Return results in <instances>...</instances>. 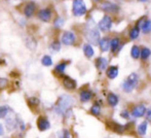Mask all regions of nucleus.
I'll return each instance as SVG.
<instances>
[{"label":"nucleus","instance_id":"7ed1b4c3","mask_svg":"<svg viewBox=\"0 0 151 138\" xmlns=\"http://www.w3.org/2000/svg\"><path fill=\"white\" fill-rule=\"evenodd\" d=\"M38 10V4L34 0H28L23 5V16L25 19H32Z\"/></svg>","mask_w":151,"mask_h":138},{"label":"nucleus","instance_id":"b1692460","mask_svg":"<svg viewBox=\"0 0 151 138\" xmlns=\"http://www.w3.org/2000/svg\"><path fill=\"white\" fill-rule=\"evenodd\" d=\"M41 63L43 66L45 67H50L52 65V59L50 56H48V55H45V56H43L41 58Z\"/></svg>","mask_w":151,"mask_h":138},{"label":"nucleus","instance_id":"f8f14e48","mask_svg":"<svg viewBox=\"0 0 151 138\" xmlns=\"http://www.w3.org/2000/svg\"><path fill=\"white\" fill-rule=\"evenodd\" d=\"M146 112V107L144 104H139V105H136L135 107L132 110V116H135V118H141L145 114Z\"/></svg>","mask_w":151,"mask_h":138},{"label":"nucleus","instance_id":"cd10ccee","mask_svg":"<svg viewBox=\"0 0 151 138\" xmlns=\"http://www.w3.org/2000/svg\"><path fill=\"white\" fill-rule=\"evenodd\" d=\"M66 67H67V62H61V63H59V64L56 66V68H55V71H56L57 73H59V74H62V73H64Z\"/></svg>","mask_w":151,"mask_h":138},{"label":"nucleus","instance_id":"e433bc0d","mask_svg":"<svg viewBox=\"0 0 151 138\" xmlns=\"http://www.w3.org/2000/svg\"><path fill=\"white\" fill-rule=\"evenodd\" d=\"M121 116H123V118H129V112H127V111H122V112H121Z\"/></svg>","mask_w":151,"mask_h":138},{"label":"nucleus","instance_id":"4c0bfd02","mask_svg":"<svg viewBox=\"0 0 151 138\" xmlns=\"http://www.w3.org/2000/svg\"><path fill=\"white\" fill-rule=\"evenodd\" d=\"M4 134V129H3V126H2L1 124H0V136H2V135Z\"/></svg>","mask_w":151,"mask_h":138},{"label":"nucleus","instance_id":"6ab92c4d","mask_svg":"<svg viewBox=\"0 0 151 138\" xmlns=\"http://www.w3.org/2000/svg\"><path fill=\"white\" fill-rule=\"evenodd\" d=\"M106 74H107V76L110 78V79H113V78H115L116 76L118 75L117 66H110L109 68L107 69V71H106Z\"/></svg>","mask_w":151,"mask_h":138},{"label":"nucleus","instance_id":"412c9836","mask_svg":"<svg viewBox=\"0 0 151 138\" xmlns=\"http://www.w3.org/2000/svg\"><path fill=\"white\" fill-rule=\"evenodd\" d=\"M79 97H80L81 102H88V101H90L91 98V93L88 90H83L80 92Z\"/></svg>","mask_w":151,"mask_h":138},{"label":"nucleus","instance_id":"ea45409f","mask_svg":"<svg viewBox=\"0 0 151 138\" xmlns=\"http://www.w3.org/2000/svg\"><path fill=\"white\" fill-rule=\"evenodd\" d=\"M93 2H99V1H101V0H93Z\"/></svg>","mask_w":151,"mask_h":138},{"label":"nucleus","instance_id":"bb28decb","mask_svg":"<svg viewBox=\"0 0 151 138\" xmlns=\"http://www.w3.org/2000/svg\"><path fill=\"white\" fill-rule=\"evenodd\" d=\"M138 133L140 135H145L147 132V122H143L138 126Z\"/></svg>","mask_w":151,"mask_h":138},{"label":"nucleus","instance_id":"aec40b11","mask_svg":"<svg viewBox=\"0 0 151 138\" xmlns=\"http://www.w3.org/2000/svg\"><path fill=\"white\" fill-rule=\"evenodd\" d=\"M83 53L86 55V58H91L95 55V51H93V46L91 43H86L83 46Z\"/></svg>","mask_w":151,"mask_h":138},{"label":"nucleus","instance_id":"4be33fe9","mask_svg":"<svg viewBox=\"0 0 151 138\" xmlns=\"http://www.w3.org/2000/svg\"><path fill=\"white\" fill-rule=\"evenodd\" d=\"M107 101L110 106H116L118 103V97L115 94H113V93H110L107 97Z\"/></svg>","mask_w":151,"mask_h":138},{"label":"nucleus","instance_id":"0eeeda50","mask_svg":"<svg viewBox=\"0 0 151 138\" xmlns=\"http://www.w3.org/2000/svg\"><path fill=\"white\" fill-rule=\"evenodd\" d=\"M76 41V35L73 31L66 30L61 35V43L64 46H73Z\"/></svg>","mask_w":151,"mask_h":138},{"label":"nucleus","instance_id":"9b49d317","mask_svg":"<svg viewBox=\"0 0 151 138\" xmlns=\"http://www.w3.org/2000/svg\"><path fill=\"white\" fill-rule=\"evenodd\" d=\"M37 127L39 129V131H46L50 128V123L45 116H40L37 120Z\"/></svg>","mask_w":151,"mask_h":138},{"label":"nucleus","instance_id":"423d86ee","mask_svg":"<svg viewBox=\"0 0 151 138\" xmlns=\"http://www.w3.org/2000/svg\"><path fill=\"white\" fill-rule=\"evenodd\" d=\"M88 12V7L84 0H73L72 1V14L74 17H83Z\"/></svg>","mask_w":151,"mask_h":138},{"label":"nucleus","instance_id":"f3484780","mask_svg":"<svg viewBox=\"0 0 151 138\" xmlns=\"http://www.w3.org/2000/svg\"><path fill=\"white\" fill-rule=\"evenodd\" d=\"M140 29L143 31V33L148 34L151 32V21L150 20H144L140 25Z\"/></svg>","mask_w":151,"mask_h":138},{"label":"nucleus","instance_id":"79ce46f5","mask_svg":"<svg viewBox=\"0 0 151 138\" xmlns=\"http://www.w3.org/2000/svg\"><path fill=\"white\" fill-rule=\"evenodd\" d=\"M41 1H47V0H41Z\"/></svg>","mask_w":151,"mask_h":138},{"label":"nucleus","instance_id":"dca6fc26","mask_svg":"<svg viewBox=\"0 0 151 138\" xmlns=\"http://www.w3.org/2000/svg\"><path fill=\"white\" fill-rule=\"evenodd\" d=\"M64 24H65V19L61 16H57L56 18L54 19V22H52V26H54V28L57 29V30H60L62 27L64 26Z\"/></svg>","mask_w":151,"mask_h":138},{"label":"nucleus","instance_id":"6e6552de","mask_svg":"<svg viewBox=\"0 0 151 138\" xmlns=\"http://www.w3.org/2000/svg\"><path fill=\"white\" fill-rule=\"evenodd\" d=\"M112 27V19L110 16L105 14L103 16V18L99 21V24H98V28L99 30L103 31V32H107L111 29Z\"/></svg>","mask_w":151,"mask_h":138},{"label":"nucleus","instance_id":"4468645a","mask_svg":"<svg viewBox=\"0 0 151 138\" xmlns=\"http://www.w3.org/2000/svg\"><path fill=\"white\" fill-rule=\"evenodd\" d=\"M99 46L101 48L102 52H108L110 48V40L108 39V37H103V38H100L99 40Z\"/></svg>","mask_w":151,"mask_h":138},{"label":"nucleus","instance_id":"f257e3e1","mask_svg":"<svg viewBox=\"0 0 151 138\" xmlns=\"http://www.w3.org/2000/svg\"><path fill=\"white\" fill-rule=\"evenodd\" d=\"M73 103L74 99L71 96H69V95H62L56 104L55 110L60 116H66L67 112H70V109H71Z\"/></svg>","mask_w":151,"mask_h":138},{"label":"nucleus","instance_id":"c756f323","mask_svg":"<svg viewBox=\"0 0 151 138\" xmlns=\"http://www.w3.org/2000/svg\"><path fill=\"white\" fill-rule=\"evenodd\" d=\"M140 48L138 46H133L132 48V51H131V55L134 59H138L140 58Z\"/></svg>","mask_w":151,"mask_h":138},{"label":"nucleus","instance_id":"473e14b6","mask_svg":"<svg viewBox=\"0 0 151 138\" xmlns=\"http://www.w3.org/2000/svg\"><path fill=\"white\" fill-rule=\"evenodd\" d=\"M28 104L30 106H38L40 104V101L38 98H36V97H32L28 100Z\"/></svg>","mask_w":151,"mask_h":138},{"label":"nucleus","instance_id":"a211bd4d","mask_svg":"<svg viewBox=\"0 0 151 138\" xmlns=\"http://www.w3.org/2000/svg\"><path fill=\"white\" fill-rule=\"evenodd\" d=\"M110 48H111L112 52H113V53L117 52V50H119V48H121L119 38L114 37V38H112V39L110 40Z\"/></svg>","mask_w":151,"mask_h":138},{"label":"nucleus","instance_id":"393cba45","mask_svg":"<svg viewBox=\"0 0 151 138\" xmlns=\"http://www.w3.org/2000/svg\"><path fill=\"white\" fill-rule=\"evenodd\" d=\"M50 48L52 52H59L61 50V41L58 39H55L52 43L50 44Z\"/></svg>","mask_w":151,"mask_h":138},{"label":"nucleus","instance_id":"a19ab883","mask_svg":"<svg viewBox=\"0 0 151 138\" xmlns=\"http://www.w3.org/2000/svg\"><path fill=\"white\" fill-rule=\"evenodd\" d=\"M19 1H25V0H19Z\"/></svg>","mask_w":151,"mask_h":138},{"label":"nucleus","instance_id":"c9c22d12","mask_svg":"<svg viewBox=\"0 0 151 138\" xmlns=\"http://www.w3.org/2000/svg\"><path fill=\"white\" fill-rule=\"evenodd\" d=\"M145 116H146V118H147V121H150L151 122V108H149V109H146Z\"/></svg>","mask_w":151,"mask_h":138},{"label":"nucleus","instance_id":"c85d7f7f","mask_svg":"<svg viewBox=\"0 0 151 138\" xmlns=\"http://www.w3.org/2000/svg\"><path fill=\"white\" fill-rule=\"evenodd\" d=\"M10 111L9 106L7 105H1L0 106V118H3L6 116V114Z\"/></svg>","mask_w":151,"mask_h":138},{"label":"nucleus","instance_id":"58836bf2","mask_svg":"<svg viewBox=\"0 0 151 138\" xmlns=\"http://www.w3.org/2000/svg\"><path fill=\"white\" fill-rule=\"evenodd\" d=\"M139 1H141V2H147L148 0H139Z\"/></svg>","mask_w":151,"mask_h":138},{"label":"nucleus","instance_id":"39448f33","mask_svg":"<svg viewBox=\"0 0 151 138\" xmlns=\"http://www.w3.org/2000/svg\"><path fill=\"white\" fill-rule=\"evenodd\" d=\"M138 82H139V76L137 73H132L129 75V77L122 82V90L125 93H131L136 87L138 86Z\"/></svg>","mask_w":151,"mask_h":138},{"label":"nucleus","instance_id":"2eb2a0df","mask_svg":"<svg viewBox=\"0 0 151 138\" xmlns=\"http://www.w3.org/2000/svg\"><path fill=\"white\" fill-rule=\"evenodd\" d=\"M96 65H97L98 69L100 71H104L106 68H107V65H108V60L104 57H100V58L97 59L96 61Z\"/></svg>","mask_w":151,"mask_h":138},{"label":"nucleus","instance_id":"1a4fd4ad","mask_svg":"<svg viewBox=\"0 0 151 138\" xmlns=\"http://www.w3.org/2000/svg\"><path fill=\"white\" fill-rule=\"evenodd\" d=\"M100 9L107 14H116L119 7L115 3H112L110 1H104L103 3L100 4Z\"/></svg>","mask_w":151,"mask_h":138},{"label":"nucleus","instance_id":"a878e982","mask_svg":"<svg viewBox=\"0 0 151 138\" xmlns=\"http://www.w3.org/2000/svg\"><path fill=\"white\" fill-rule=\"evenodd\" d=\"M151 55V51L148 48H143L140 51V57H141L143 60H147Z\"/></svg>","mask_w":151,"mask_h":138},{"label":"nucleus","instance_id":"f03ea898","mask_svg":"<svg viewBox=\"0 0 151 138\" xmlns=\"http://www.w3.org/2000/svg\"><path fill=\"white\" fill-rule=\"evenodd\" d=\"M86 37L88 39V41L91 44H97L100 40V31L99 28L96 26V24L91 21L88 22V28H86Z\"/></svg>","mask_w":151,"mask_h":138},{"label":"nucleus","instance_id":"f704fd0d","mask_svg":"<svg viewBox=\"0 0 151 138\" xmlns=\"http://www.w3.org/2000/svg\"><path fill=\"white\" fill-rule=\"evenodd\" d=\"M7 86V80L6 78H0V89H4Z\"/></svg>","mask_w":151,"mask_h":138},{"label":"nucleus","instance_id":"9d476101","mask_svg":"<svg viewBox=\"0 0 151 138\" xmlns=\"http://www.w3.org/2000/svg\"><path fill=\"white\" fill-rule=\"evenodd\" d=\"M6 121H5V124H6V127H7L8 130H12L14 128H16V126L18 125V120H17L16 116H14L12 112H8L6 114Z\"/></svg>","mask_w":151,"mask_h":138},{"label":"nucleus","instance_id":"72a5a7b5","mask_svg":"<svg viewBox=\"0 0 151 138\" xmlns=\"http://www.w3.org/2000/svg\"><path fill=\"white\" fill-rule=\"evenodd\" d=\"M112 129H113L114 131H116V132L118 133H122L123 130H124V127L123 126H120L119 124H116V123H113V127H112Z\"/></svg>","mask_w":151,"mask_h":138},{"label":"nucleus","instance_id":"ddd939ff","mask_svg":"<svg viewBox=\"0 0 151 138\" xmlns=\"http://www.w3.org/2000/svg\"><path fill=\"white\" fill-rule=\"evenodd\" d=\"M63 86L68 90H73L76 88V82L69 76H65L63 79Z\"/></svg>","mask_w":151,"mask_h":138},{"label":"nucleus","instance_id":"7c9ffc66","mask_svg":"<svg viewBox=\"0 0 151 138\" xmlns=\"http://www.w3.org/2000/svg\"><path fill=\"white\" fill-rule=\"evenodd\" d=\"M91 112L93 114V116H99L100 112H101V106H100L99 104L95 103L93 106H91Z\"/></svg>","mask_w":151,"mask_h":138},{"label":"nucleus","instance_id":"2f4dec72","mask_svg":"<svg viewBox=\"0 0 151 138\" xmlns=\"http://www.w3.org/2000/svg\"><path fill=\"white\" fill-rule=\"evenodd\" d=\"M58 137L59 138H71V134L67 129H63L60 132H58Z\"/></svg>","mask_w":151,"mask_h":138},{"label":"nucleus","instance_id":"20e7f679","mask_svg":"<svg viewBox=\"0 0 151 138\" xmlns=\"http://www.w3.org/2000/svg\"><path fill=\"white\" fill-rule=\"evenodd\" d=\"M37 19L40 22L43 23H50L52 20V16H54V10L50 6H44V7L38 8L37 12L35 14Z\"/></svg>","mask_w":151,"mask_h":138},{"label":"nucleus","instance_id":"5701e85b","mask_svg":"<svg viewBox=\"0 0 151 138\" xmlns=\"http://www.w3.org/2000/svg\"><path fill=\"white\" fill-rule=\"evenodd\" d=\"M140 27L138 26V25H136L135 27H134L133 29H132L131 31H129V38H131L132 40H135L137 39L138 37H139V34H140Z\"/></svg>","mask_w":151,"mask_h":138}]
</instances>
